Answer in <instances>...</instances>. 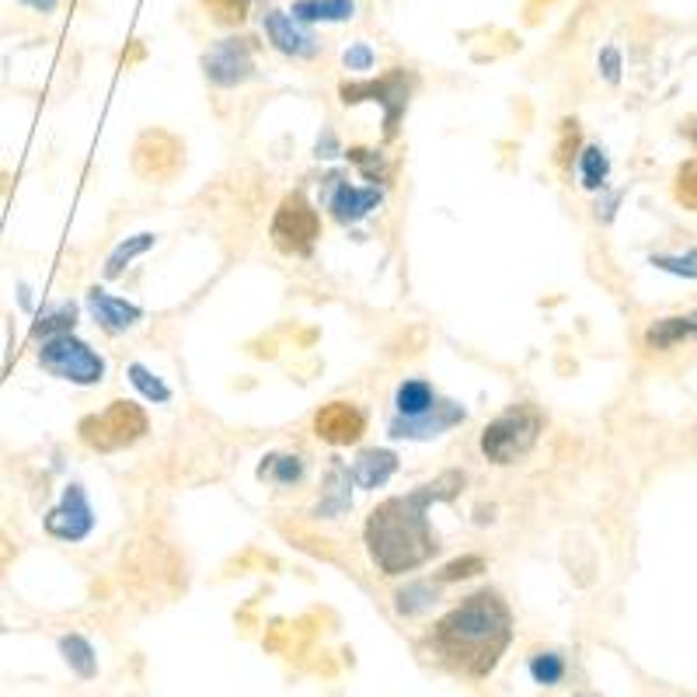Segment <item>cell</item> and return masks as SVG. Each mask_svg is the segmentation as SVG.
<instances>
[{
    "mask_svg": "<svg viewBox=\"0 0 697 697\" xmlns=\"http://www.w3.org/2000/svg\"><path fill=\"white\" fill-rule=\"evenodd\" d=\"M541 432H544L541 408L531 405V402L513 405V408H506L502 416H496L492 422L481 429V440H478L481 457L488 464H496V467L516 464L537 446Z\"/></svg>",
    "mask_w": 697,
    "mask_h": 697,
    "instance_id": "3",
    "label": "cell"
},
{
    "mask_svg": "<svg viewBox=\"0 0 697 697\" xmlns=\"http://www.w3.org/2000/svg\"><path fill=\"white\" fill-rule=\"evenodd\" d=\"M290 14L300 25H338L356 18V0H297Z\"/></svg>",
    "mask_w": 697,
    "mask_h": 697,
    "instance_id": "16",
    "label": "cell"
},
{
    "mask_svg": "<svg viewBox=\"0 0 697 697\" xmlns=\"http://www.w3.org/2000/svg\"><path fill=\"white\" fill-rule=\"evenodd\" d=\"M262 25H266L272 49H279L282 56H293V60H314L317 49H322L317 35L307 25H300L290 11H266Z\"/></svg>",
    "mask_w": 697,
    "mask_h": 697,
    "instance_id": "11",
    "label": "cell"
},
{
    "mask_svg": "<svg viewBox=\"0 0 697 697\" xmlns=\"http://www.w3.org/2000/svg\"><path fill=\"white\" fill-rule=\"evenodd\" d=\"M652 266L684 279H697V248H690L687 255H652Z\"/></svg>",
    "mask_w": 697,
    "mask_h": 697,
    "instance_id": "30",
    "label": "cell"
},
{
    "mask_svg": "<svg viewBox=\"0 0 697 697\" xmlns=\"http://www.w3.org/2000/svg\"><path fill=\"white\" fill-rule=\"evenodd\" d=\"M373 63H376V53H373L367 43H352V46L342 53V67H346V70L367 73V70H373Z\"/></svg>",
    "mask_w": 697,
    "mask_h": 697,
    "instance_id": "31",
    "label": "cell"
},
{
    "mask_svg": "<svg viewBox=\"0 0 697 697\" xmlns=\"http://www.w3.org/2000/svg\"><path fill=\"white\" fill-rule=\"evenodd\" d=\"M84 304L94 317V325L108 335H123V332L137 328L143 322V311L137 304H129V300H123V297H112L102 287H91Z\"/></svg>",
    "mask_w": 697,
    "mask_h": 697,
    "instance_id": "14",
    "label": "cell"
},
{
    "mask_svg": "<svg viewBox=\"0 0 697 697\" xmlns=\"http://www.w3.org/2000/svg\"><path fill=\"white\" fill-rule=\"evenodd\" d=\"M91 531H94V510L88 502V492H84V485L70 481L63 488L60 506H53L46 516V534L56 541H67V544H81Z\"/></svg>",
    "mask_w": 697,
    "mask_h": 697,
    "instance_id": "9",
    "label": "cell"
},
{
    "mask_svg": "<svg viewBox=\"0 0 697 697\" xmlns=\"http://www.w3.org/2000/svg\"><path fill=\"white\" fill-rule=\"evenodd\" d=\"M684 137H687L690 143H697V116L684 123Z\"/></svg>",
    "mask_w": 697,
    "mask_h": 697,
    "instance_id": "36",
    "label": "cell"
},
{
    "mask_svg": "<svg viewBox=\"0 0 697 697\" xmlns=\"http://www.w3.org/2000/svg\"><path fill=\"white\" fill-rule=\"evenodd\" d=\"M367 432V416L360 405L352 402H328L317 408L314 416V437L328 446H352L360 443Z\"/></svg>",
    "mask_w": 697,
    "mask_h": 697,
    "instance_id": "10",
    "label": "cell"
},
{
    "mask_svg": "<svg viewBox=\"0 0 697 697\" xmlns=\"http://www.w3.org/2000/svg\"><path fill=\"white\" fill-rule=\"evenodd\" d=\"M129 384H133L147 402L154 405H167L172 402V387H167L158 373H150L143 363H129Z\"/></svg>",
    "mask_w": 697,
    "mask_h": 697,
    "instance_id": "25",
    "label": "cell"
},
{
    "mask_svg": "<svg viewBox=\"0 0 697 697\" xmlns=\"http://www.w3.org/2000/svg\"><path fill=\"white\" fill-rule=\"evenodd\" d=\"M579 172H582V185L590 188V193H596V188L607 185V175H611V161L604 154V147H586L579 154Z\"/></svg>",
    "mask_w": 697,
    "mask_h": 697,
    "instance_id": "24",
    "label": "cell"
},
{
    "mask_svg": "<svg viewBox=\"0 0 697 697\" xmlns=\"http://www.w3.org/2000/svg\"><path fill=\"white\" fill-rule=\"evenodd\" d=\"M513 642V611L496 590H478L443 614L429 631V646L450 670L485 681Z\"/></svg>",
    "mask_w": 697,
    "mask_h": 697,
    "instance_id": "2",
    "label": "cell"
},
{
    "mask_svg": "<svg viewBox=\"0 0 697 697\" xmlns=\"http://www.w3.org/2000/svg\"><path fill=\"white\" fill-rule=\"evenodd\" d=\"M437 600H440L437 582H408L405 590L394 593V611L402 617H419L437 604Z\"/></svg>",
    "mask_w": 697,
    "mask_h": 697,
    "instance_id": "20",
    "label": "cell"
},
{
    "mask_svg": "<svg viewBox=\"0 0 697 697\" xmlns=\"http://www.w3.org/2000/svg\"><path fill=\"white\" fill-rule=\"evenodd\" d=\"M73 325H78V304H60L56 311L43 314L39 322L32 325V338H35V342H46V338H53V335L73 332Z\"/></svg>",
    "mask_w": 697,
    "mask_h": 697,
    "instance_id": "23",
    "label": "cell"
},
{
    "mask_svg": "<svg viewBox=\"0 0 697 697\" xmlns=\"http://www.w3.org/2000/svg\"><path fill=\"white\" fill-rule=\"evenodd\" d=\"M158 244V237L154 234H133V237H126L116 252L108 255V262H105V279H116V276H123V269L129 266V262H133L137 255H143V252H150Z\"/></svg>",
    "mask_w": 697,
    "mask_h": 697,
    "instance_id": "21",
    "label": "cell"
},
{
    "mask_svg": "<svg viewBox=\"0 0 697 697\" xmlns=\"http://www.w3.org/2000/svg\"><path fill=\"white\" fill-rule=\"evenodd\" d=\"M210 4H217V0H210Z\"/></svg>",
    "mask_w": 697,
    "mask_h": 697,
    "instance_id": "37",
    "label": "cell"
},
{
    "mask_svg": "<svg viewBox=\"0 0 697 697\" xmlns=\"http://www.w3.org/2000/svg\"><path fill=\"white\" fill-rule=\"evenodd\" d=\"M78 432L91 450H98V454H116V450H126L147 437L150 419L137 402L116 398V402H108V408L98 411V416L81 419Z\"/></svg>",
    "mask_w": 697,
    "mask_h": 697,
    "instance_id": "5",
    "label": "cell"
},
{
    "mask_svg": "<svg viewBox=\"0 0 697 697\" xmlns=\"http://www.w3.org/2000/svg\"><path fill=\"white\" fill-rule=\"evenodd\" d=\"M332 182V196H328V210H332V217L338 220V223H360L363 217H370L376 206L384 202V193L376 185H370V188H360V185H349V182H342L338 175H332L328 178Z\"/></svg>",
    "mask_w": 697,
    "mask_h": 697,
    "instance_id": "13",
    "label": "cell"
},
{
    "mask_svg": "<svg viewBox=\"0 0 697 697\" xmlns=\"http://www.w3.org/2000/svg\"><path fill=\"white\" fill-rule=\"evenodd\" d=\"M39 367L56 376V381L78 384V387H94L105 381V360L102 352H94L84 338H78L73 332L67 335H53L39 346Z\"/></svg>",
    "mask_w": 697,
    "mask_h": 697,
    "instance_id": "6",
    "label": "cell"
},
{
    "mask_svg": "<svg viewBox=\"0 0 697 697\" xmlns=\"http://www.w3.org/2000/svg\"><path fill=\"white\" fill-rule=\"evenodd\" d=\"M0 628H4V625H0Z\"/></svg>",
    "mask_w": 697,
    "mask_h": 697,
    "instance_id": "38",
    "label": "cell"
},
{
    "mask_svg": "<svg viewBox=\"0 0 697 697\" xmlns=\"http://www.w3.org/2000/svg\"><path fill=\"white\" fill-rule=\"evenodd\" d=\"M269 237L282 255L307 258L314 244L322 241V213L314 210V202L300 193H287L276 206V217L269 223Z\"/></svg>",
    "mask_w": 697,
    "mask_h": 697,
    "instance_id": "7",
    "label": "cell"
},
{
    "mask_svg": "<svg viewBox=\"0 0 697 697\" xmlns=\"http://www.w3.org/2000/svg\"><path fill=\"white\" fill-rule=\"evenodd\" d=\"M481 572H485V558L464 555V558H454V561L443 565V569L437 572V586H446V582H461V579H475Z\"/></svg>",
    "mask_w": 697,
    "mask_h": 697,
    "instance_id": "27",
    "label": "cell"
},
{
    "mask_svg": "<svg viewBox=\"0 0 697 697\" xmlns=\"http://www.w3.org/2000/svg\"><path fill=\"white\" fill-rule=\"evenodd\" d=\"M437 402H440L437 391H432L426 381H405V384H398V391H394V408H398V416H405V419L422 416V411H429Z\"/></svg>",
    "mask_w": 697,
    "mask_h": 697,
    "instance_id": "19",
    "label": "cell"
},
{
    "mask_svg": "<svg viewBox=\"0 0 697 697\" xmlns=\"http://www.w3.org/2000/svg\"><path fill=\"white\" fill-rule=\"evenodd\" d=\"M467 419V411L457 402H437L429 411L416 419H405L398 416L391 422V437L398 440H432V437H443L446 429H454Z\"/></svg>",
    "mask_w": 697,
    "mask_h": 697,
    "instance_id": "12",
    "label": "cell"
},
{
    "mask_svg": "<svg viewBox=\"0 0 697 697\" xmlns=\"http://www.w3.org/2000/svg\"><path fill=\"white\" fill-rule=\"evenodd\" d=\"M258 478H269L276 485H297L304 478V461L297 454H269L258 467Z\"/></svg>",
    "mask_w": 697,
    "mask_h": 697,
    "instance_id": "22",
    "label": "cell"
},
{
    "mask_svg": "<svg viewBox=\"0 0 697 697\" xmlns=\"http://www.w3.org/2000/svg\"><path fill=\"white\" fill-rule=\"evenodd\" d=\"M217 22L223 25H241L244 18H248V8H252V0H217Z\"/></svg>",
    "mask_w": 697,
    "mask_h": 697,
    "instance_id": "32",
    "label": "cell"
},
{
    "mask_svg": "<svg viewBox=\"0 0 697 697\" xmlns=\"http://www.w3.org/2000/svg\"><path fill=\"white\" fill-rule=\"evenodd\" d=\"M346 158L360 167V172L370 178V182H387V161L376 154V150H367V147H349Z\"/></svg>",
    "mask_w": 697,
    "mask_h": 697,
    "instance_id": "29",
    "label": "cell"
},
{
    "mask_svg": "<svg viewBox=\"0 0 697 697\" xmlns=\"http://www.w3.org/2000/svg\"><path fill=\"white\" fill-rule=\"evenodd\" d=\"M673 196L684 210L697 213V158L681 164V172H676V182H673Z\"/></svg>",
    "mask_w": 697,
    "mask_h": 697,
    "instance_id": "28",
    "label": "cell"
},
{
    "mask_svg": "<svg viewBox=\"0 0 697 697\" xmlns=\"http://www.w3.org/2000/svg\"><path fill=\"white\" fill-rule=\"evenodd\" d=\"M694 335H697V311L694 314H676V317H659V322L649 325V332H646V346L663 352V349L687 342V338H694Z\"/></svg>",
    "mask_w": 697,
    "mask_h": 697,
    "instance_id": "17",
    "label": "cell"
},
{
    "mask_svg": "<svg viewBox=\"0 0 697 697\" xmlns=\"http://www.w3.org/2000/svg\"><path fill=\"white\" fill-rule=\"evenodd\" d=\"M394 471H398V454H394V450H363V454L356 457L349 478L360 488H381L391 481Z\"/></svg>",
    "mask_w": 697,
    "mask_h": 697,
    "instance_id": "15",
    "label": "cell"
},
{
    "mask_svg": "<svg viewBox=\"0 0 697 697\" xmlns=\"http://www.w3.org/2000/svg\"><path fill=\"white\" fill-rule=\"evenodd\" d=\"M60 655H63V663L81 676V681H94V676H98V655H94V649L84 635H63L60 638Z\"/></svg>",
    "mask_w": 697,
    "mask_h": 697,
    "instance_id": "18",
    "label": "cell"
},
{
    "mask_svg": "<svg viewBox=\"0 0 697 697\" xmlns=\"http://www.w3.org/2000/svg\"><path fill=\"white\" fill-rule=\"evenodd\" d=\"M416 88H419L416 73H411L408 67H394L376 81H346L342 88H338V98H342V105H360V102L381 105L384 140H394L398 137L402 116H405V108L411 102V94H416Z\"/></svg>",
    "mask_w": 697,
    "mask_h": 697,
    "instance_id": "4",
    "label": "cell"
},
{
    "mask_svg": "<svg viewBox=\"0 0 697 697\" xmlns=\"http://www.w3.org/2000/svg\"><path fill=\"white\" fill-rule=\"evenodd\" d=\"M464 485V471H443L440 478L411 488L405 496H391L376 506L363 526L367 551L376 569L384 576H405L422 569L440 551V537L429 526V506L457 499Z\"/></svg>",
    "mask_w": 697,
    "mask_h": 697,
    "instance_id": "1",
    "label": "cell"
},
{
    "mask_svg": "<svg viewBox=\"0 0 697 697\" xmlns=\"http://www.w3.org/2000/svg\"><path fill=\"white\" fill-rule=\"evenodd\" d=\"M202 73L213 88H237L255 78V39L228 35L213 49L202 53Z\"/></svg>",
    "mask_w": 697,
    "mask_h": 697,
    "instance_id": "8",
    "label": "cell"
},
{
    "mask_svg": "<svg viewBox=\"0 0 697 697\" xmlns=\"http://www.w3.org/2000/svg\"><path fill=\"white\" fill-rule=\"evenodd\" d=\"M600 73H604L611 84L620 81V53L614 46H607L604 53H600Z\"/></svg>",
    "mask_w": 697,
    "mask_h": 697,
    "instance_id": "33",
    "label": "cell"
},
{
    "mask_svg": "<svg viewBox=\"0 0 697 697\" xmlns=\"http://www.w3.org/2000/svg\"><path fill=\"white\" fill-rule=\"evenodd\" d=\"M531 676L541 687H555L565 681V659L558 652H534L531 655Z\"/></svg>",
    "mask_w": 697,
    "mask_h": 697,
    "instance_id": "26",
    "label": "cell"
},
{
    "mask_svg": "<svg viewBox=\"0 0 697 697\" xmlns=\"http://www.w3.org/2000/svg\"><path fill=\"white\" fill-rule=\"evenodd\" d=\"M22 8L28 11H39V14H53L56 8H60V0H18Z\"/></svg>",
    "mask_w": 697,
    "mask_h": 697,
    "instance_id": "34",
    "label": "cell"
},
{
    "mask_svg": "<svg viewBox=\"0 0 697 697\" xmlns=\"http://www.w3.org/2000/svg\"><path fill=\"white\" fill-rule=\"evenodd\" d=\"M338 154V143H335V133H328L325 129V137L317 140V158H335Z\"/></svg>",
    "mask_w": 697,
    "mask_h": 697,
    "instance_id": "35",
    "label": "cell"
}]
</instances>
